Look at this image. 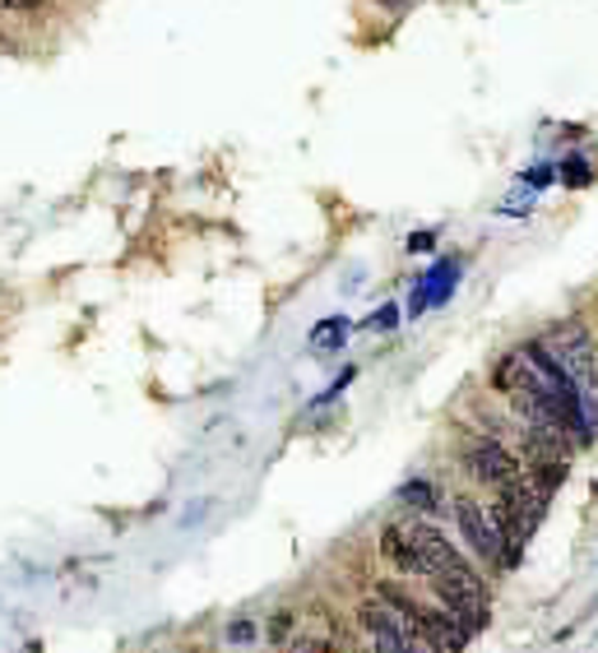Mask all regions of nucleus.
Here are the masks:
<instances>
[{
  "instance_id": "obj_1",
  "label": "nucleus",
  "mask_w": 598,
  "mask_h": 653,
  "mask_svg": "<svg viewBox=\"0 0 598 653\" xmlns=\"http://www.w3.org/2000/svg\"><path fill=\"white\" fill-rule=\"evenodd\" d=\"M432 589H436V602H446L450 612H459L474 630H482L487 617H492V598H487V589H482V579H478L474 566H464V570H436L432 575Z\"/></svg>"
},
{
  "instance_id": "obj_2",
  "label": "nucleus",
  "mask_w": 598,
  "mask_h": 653,
  "mask_svg": "<svg viewBox=\"0 0 598 653\" xmlns=\"http://www.w3.org/2000/svg\"><path fill=\"white\" fill-rule=\"evenodd\" d=\"M459 459H464V468H469L474 478L487 482V487H505L511 478H520V459H515L497 436L469 432V436L459 440Z\"/></svg>"
},
{
  "instance_id": "obj_3",
  "label": "nucleus",
  "mask_w": 598,
  "mask_h": 653,
  "mask_svg": "<svg viewBox=\"0 0 598 653\" xmlns=\"http://www.w3.org/2000/svg\"><path fill=\"white\" fill-rule=\"evenodd\" d=\"M552 357L562 362V371L575 380V385H585V380L598 371V352H594V339H589V329L580 320H562L557 329L547 334V344H543Z\"/></svg>"
},
{
  "instance_id": "obj_4",
  "label": "nucleus",
  "mask_w": 598,
  "mask_h": 653,
  "mask_svg": "<svg viewBox=\"0 0 598 653\" xmlns=\"http://www.w3.org/2000/svg\"><path fill=\"white\" fill-rule=\"evenodd\" d=\"M455 524L459 537L469 543V552L487 566H501V533L492 524V514H482V505L474 497H455Z\"/></svg>"
},
{
  "instance_id": "obj_5",
  "label": "nucleus",
  "mask_w": 598,
  "mask_h": 653,
  "mask_svg": "<svg viewBox=\"0 0 598 653\" xmlns=\"http://www.w3.org/2000/svg\"><path fill=\"white\" fill-rule=\"evenodd\" d=\"M417 640H423L427 649H464L474 640V625L464 621L459 612H450L446 602H436V607H423V617H417Z\"/></svg>"
},
{
  "instance_id": "obj_6",
  "label": "nucleus",
  "mask_w": 598,
  "mask_h": 653,
  "mask_svg": "<svg viewBox=\"0 0 598 653\" xmlns=\"http://www.w3.org/2000/svg\"><path fill=\"white\" fill-rule=\"evenodd\" d=\"M409 529V537H413V543H417V552H423V561H427V566H432V575L436 570H464V566H469V561H464L459 556V547L450 543V537L446 533H441L436 524H423V520H409L404 524ZM427 575V579H432Z\"/></svg>"
},
{
  "instance_id": "obj_7",
  "label": "nucleus",
  "mask_w": 598,
  "mask_h": 653,
  "mask_svg": "<svg viewBox=\"0 0 598 653\" xmlns=\"http://www.w3.org/2000/svg\"><path fill=\"white\" fill-rule=\"evenodd\" d=\"M358 625H362V635H367L371 644H381V649H409V644H413L409 630L399 625V617L390 612L381 598H367V602L358 607Z\"/></svg>"
},
{
  "instance_id": "obj_8",
  "label": "nucleus",
  "mask_w": 598,
  "mask_h": 653,
  "mask_svg": "<svg viewBox=\"0 0 598 653\" xmlns=\"http://www.w3.org/2000/svg\"><path fill=\"white\" fill-rule=\"evenodd\" d=\"M381 556L390 561L399 575H417V579L432 575V566L423 561V552H417V543L409 537L404 524H385V529H381Z\"/></svg>"
},
{
  "instance_id": "obj_9",
  "label": "nucleus",
  "mask_w": 598,
  "mask_h": 653,
  "mask_svg": "<svg viewBox=\"0 0 598 653\" xmlns=\"http://www.w3.org/2000/svg\"><path fill=\"white\" fill-rule=\"evenodd\" d=\"M376 598H381L390 612L399 617V625L409 630V640H417V617H423V602H417L409 589H399V584H390V579H381L376 584Z\"/></svg>"
},
{
  "instance_id": "obj_10",
  "label": "nucleus",
  "mask_w": 598,
  "mask_h": 653,
  "mask_svg": "<svg viewBox=\"0 0 598 653\" xmlns=\"http://www.w3.org/2000/svg\"><path fill=\"white\" fill-rule=\"evenodd\" d=\"M293 635H297V612H293V607L270 612V630H264V640H270L274 649H283V644H293Z\"/></svg>"
},
{
  "instance_id": "obj_11",
  "label": "nucleus",
  "mask_w": 598,
  "mask_h": 653,
  "mask_svg": "<svg viewBox=\"0 0 598 653\" xmlns=\"http://www.w3.org/2000/svg\"><path fill=\"white\" fill-rule=\"evenodd\" d=\"M404 501H413L417 510H441V491L436 487H427V482H409L404 491H399Z\"/></svg>"
},
{
  "instance_id": "obj_12",
  "label": "nucleus",
  "mask_w": 598,
  "mask_h": 653,
  "mask_svg": "<svg viewBox=\"0 0 598 653\" xmlns=\"http://www.w3.org/2000/svg\"><path fill=\"white\" fill-rule=\"evenodd\" d=\"M224 640H228V644H255V640H260V625L241 617V621L228 625V635H224Z\"/></svg>"
},
{
  "instance_id": "obj_13",
  "label": "nucleus",
  "mask_w": 598,
  "mask_h": 653,
  "mask_svg": "<svg viewBox=\"0 0 598 653\" xmlns=\"http://www.w3.org/2000/svg\"><path fill=\"white\" fill-rule=\"evenodd\" d=\"M394 320H399V311H394V306H381V311H376L371 320H367V329H394Z\"/></svg>"
},
{
  "instance_id": "obj_14",
  "label": "nucleus",
  "mask_w": 598,
  "mask_h": 653,
  "mask_svg": "<svg viewBox=\"0 0 598 653\" xmlns=\"http://www.w3.org/2000/svg\"><path fill=\"white\" fill-rule=\"evenodd\" d=\"M409 251H432V232H413L409 237Z\"/></svg>"
},
{
  "instance_id": "obj_15",
  "label": "nucleus",
  "mask_w": 598,
  "mask_h": 653,
  "mask_svg": "<svg viewBox=\"0 0 598 653\" xmlns=\"http://www.w3.org/2000/svg\"><path fill=\"white\" fill-rule=\"evenodd\" d=\"M585 172H589L585 163H570V182H575V186H580V182H589V176H585Z\"/></svg>"
},
{
  "instance_id": "obj_16",
  "label": "nucleus",
  "mask_w": 598,
  "mask_h": 653,
  "mask_svg": "<svg viewBox=\"0 0 598 653\" xmlns=\"http://www.w3.org/2000/svg\"><path fill=\"white\" fill-rule=\"evenodd\" d=\"M381 6H390V10H404V6H413V0H381Z\"/></svg>"
}]
</instances>
